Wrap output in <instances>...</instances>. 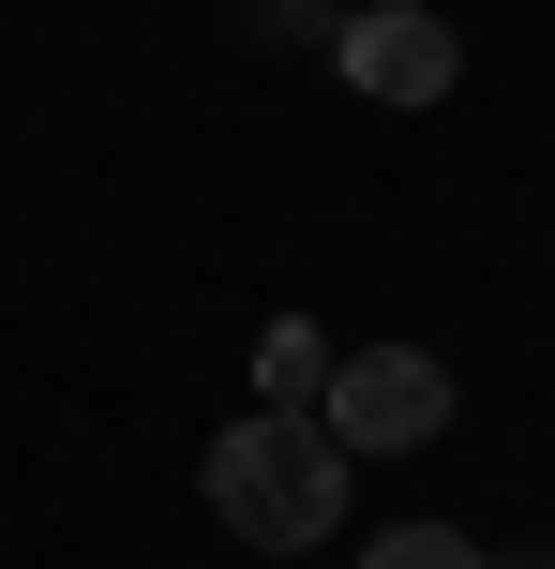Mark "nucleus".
I'll list each match as a JSON object with an SVG mask.
<instances>
[{
    "label": "nucleus",
    "mask_w": 555,
    "mask_h": 569,
    "mask_svg": "<svg viewBox=\"0 0 555 569\" xmlns=\"http://www.w3.org/2000/svg\"><path fill=\"white\" fill-rule=\"evenodd\" d=\"M316 390H330V345L300 330V315H270L256 330V405H316Z\"/></svg>",
    "instance_id": "nucleus-4"
},
{
    "label": "nucleus",
    "mask_w": 555,
    "mask_h": 569,
    "mask_svg": "<svg viewBox=\"0 0 555 569\" xmlns=\"http://www.w3.org/2000/svg\"><path fill=\"white\" fill-rule=\"evenodd\" d=\"M210 510L240 525L256 555H316L346 525V450H330L316 405H256V420L210 435Z\"/></svg>",
    "instance_id": "nucleus-1"
},
{
    "label": "nucleus",
    "mask_w": 555,
    "mask_h": 569,
    "mask_svg": "<svg viewBox=\"0 0 555 569\" xmlns=\"http://www.w3.org/2000/svg\"><path fill=\"white\" fill-rule=\"evenodd\" d=\"M450 76H466L450 16H420V0H376V16H346V90H376V106H450Z\"/></svg>",
    "instance_id": "nucleus-3"
},
{
    "label": "nucleus",
    "mask_w": 555,
    "mask_h": 569,
    "mask_svg": "<svg viewBox=\"0 0 555 569\" xmlns=\"http://www.w3.org/2000/svg\"><path fill=\"white\" fill-rule=\"evenodd\" d=\"M316 420H330V450H436L450 435V360H420V345H360V360H330V390H316Z\"/></svg>",
    "instance_id": "nucleus-2"
},
{
    "label": "nucleus",
    "mask_w": 555,
    "mask_h": 569,
    "mask_svg": "<svg viewBox=\"0 0 555 569\" xmlns=\"http://www.w3.org/2000/svg\"><path fill=\"white\" fill-rule=\"evenodd\" d=\"M360 569H496V555H480L466 525H390V540L360 555Z\"/></svg>",
    "instance_id": "nucleus-5"
}]
</instances>
